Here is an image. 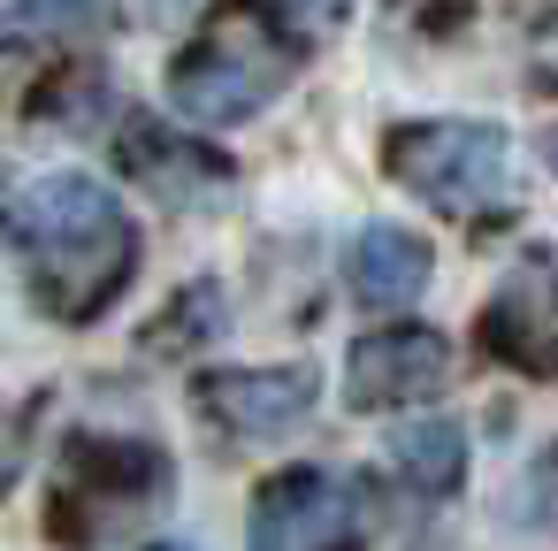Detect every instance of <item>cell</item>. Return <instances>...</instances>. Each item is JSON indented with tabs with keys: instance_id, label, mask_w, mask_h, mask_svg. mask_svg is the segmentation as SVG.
I'll use <instances>...</instances> for the list:
<instances>
[{
	"instance_id": "3957f363",
	"label": "cell",
	"mask_w": 558,
	"mask_h": 551,
	"mask_svg": "<svg viewBox=\"0 0 558 551\" xmlns=\"http://www.w3.org/2000/svg\"><path fill=\"white\" fill-rule=\"evenodd\" d=\"M283 77H291V47L253 24H230L169 70V100L184 123H245L253 108L283 93Z\"/></svg>"
},
{
	"instance_id": "5b68a950",
	"label": "cell",
	"mask_w": 558,
	"mask_h": 551,
	"mask_svg": "<svg viewBox=\"0 0 558 551\" xmlns=\"http://www.w3.org/2000/svg\"><path fill=\"white\" fill-rule=\"evenodd\" d=\"M451 383V345L436 330H375L344 360V398L352 406H413Z\"/></svg>"
},
{
	"instance_id": "52a82bcc",
	"label": "cell",
	"mask_w": 558,
	"mask_h": 551,
	"mask_svg": "<svg viewBox=\"0 0 558 551\" xmlns=\"http://www.w3.org/2000/svg\"><path fill=\"white\" fill-rule=\"evenodd\" d=\"M428 245L413 238V230H398V223H367L360 238H352V253H344V276H352V291L367 299V307H405V299H421V284H428Z\"/></svg>"
},
{
	"instance_id": "ba28073f",
	"label": "cell",
	"mask_w": 558,
	"mask_h": 551,
	"mask_svg": "<svg viewBox=\"0 0 558 551\" xmlns=\"http://www.w3.org/2000/svg\"><path fill=\"white\" fill-rule=\"evenodd\" d=\"M489 345L527 360V368H558V284L550 276H512L489 307Z\"/></svg>"
},
{
	"instance_id": "9c48e42d",
	"label": "cell",
	"mask_w": 558,
	"mask_h": 551,
	"mask_svg": "<svg viewBox=\"0 0 558 551\" xmlns=\"http://www.w3.org/2000/svg\"><path fill=\"white\" fill-rule=\"evenodd\" d=\"M131 177L146 184V192H161V200H215L222 184H230V169H222V154H207V146H184V139H169V131H131Z\"/></svg>"
},
{
	"instance_id": "277c9868",
	"label": "cell",
	"mask_w": 558,
	"mask_h": 551,
	"mask_svg": "<svg viewBox=\"0 0 558 551\" xmlns=\"http://www.w3.org/2000/svg\"><path fill=\"white\" fill-rule=\"evenodd\" d=\"M352 528H360V490L329 467H291V475L260 482L245 551H344Z\"/></svg>"
},
{
	"instance_id": "9a60e30c",
	"label": "cell",
	"mask_w": 558,
	"mask_h": 551,
	"mask_svg": "<svg viewBox=\"0 0 558 551\" xmlns=\"http://www.w3.org/2000/svg\"><path fill=\"white\" fill-rule=\"evenodd\" d=\"M154 551H192V543H154Z\"/></svg>"
},
{
	"instance_id": "5bb4252c",
	"label": "cell",
	"mask_w": 558,
	"mask_h": 551,
	"mask_svg": "<svg viewBox=\"0 0 558 551\" xmlns=\"http://www.w3.org/2000/svg\"><path fill=\"white\" fill-rule=\"evenodd\" d=\"M550 169H558V131H550Z\"/></svg>"
},
{
	"instance_id": "6da1fadb",
	"label": "cell",
	"mask_w": 558,
	"mask_h": 551,
	"mask_svg": "<svg viewBox=\"0 0 558 551\" xmlns=\"http://www.w3.org/2000/svg\"><path fill=\"white\" fill-rule=\"evenodd\" d=\"M9 230H16L24 276H32V291L54 322H93L131 284L138 230L116 207V192L93 184V177H39L16 200Z\"/></svg>"
},
{
	"instance_id": "7c38bea8",
	"label": "cell",
	"mask_w": 558,
	"mask_h": 551,
	"mask_svg": "<svg viewBox=\"0 0 558 551\" xmlns=\"http://www.w3.org/2000/svg\"><path fill=\"white\" fill-rule=\"evenodd\" d=\"M253 9H268L291 39H314V32H329L344 16V0H253Z\"/></svg>"
},
{
	"instance_id": "30bf717a",
	"label": "cell",
	"mask_w": 558,
	"mask_h": 551,
	"mask_svg": "<svg viewBox=\"0 0 558 551\" xmlns=\"http://www.w3.org/2000/svg\"><path fill=\"white\" fill-rule=\"evenodd\" d=\"M390 459H398L405 482H421V490H451L459 467H466V436H459V421H413V429L390 436Z\"/></svg>"
},
{
	"instance_id": "8992f818",
	"label": "cell",
	"mask_w": 558,
	"mask_h": 551,
	"mask_svg": "<svg viewBox=\"0 0 558 551\" xmlns=\"http://www.w3.org/2000/svg\"><path fill=\"white\" fill-rule=\"evenodd\" d=\"M199 406L215 429L230 436H283L314 414V368H238V375H207Z\"/></svg>"
},
{
	"instance_id": "7a4b0ae2",
	"label": "cell",
	"mask_w": 558,
	"mask_h": 551,
	"mask_svg": "<svg viewBox=\"0 0 558 551\" xmlns=\"http://www.w3.org/2000/svg\"><path fill=\"white\" fill-rule=\"evenodd\" d=\"M390 177L444 215H497L512 200V139L497 123H413L390 139Z\"/></svg>"
},
{
	"instance_id": "8fae6325",
	"label": "cell",
	"mask_w": 558,
	"mask_h": 551,
	"mask_svg": "<svg viewBox=\"0 0 558 551\" xmlns=\"http://www.w3.org/2000/svg\"><path fill=\"white\" fill-rule=\"evenodd\" d=\"M116 9V0H9V24L16 32H85Z\"/></svg>"
},
{
	"instance_id": "4fadbf2b",
	"label": "cell",
	"mask_w": 558,
	"mask_h": 551,
	"mask_svg": "<svg viewBox=\"0 0 558 551\" xmlns=\"http://www.w3.org/2000/svg\"><path fill=\"white\" fill-rule=\"evenodd\" d=\"M535 70H543V77H558V16L535 32Z\"/></svg>"
}]
</instances>
